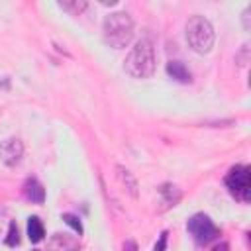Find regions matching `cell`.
Returning a JSON list of instances; mask_svg holds the SVG:
<instances>
[{"instance_id":"obj_1","label":"cell","mask_w":251,"mask_h":251,"mask_svg":"<svg viewBox=\"0 0 251 251\" xmlns=\"http://www.w3.org/2000/svg\"><path fill=\"white\" fill-rule=\"evenodd\" d=\"M124 69L133 78H149L157 69L155 47L149 39H139L124 61Z\"/></svg>"},{"instance_id":"obj_2","label":"cell","mask_w":251,"mask_h":251,"mask_svg":"<svg viewBox=\"0 0 251 251\" xmlns=\"http://www.w3.org/2000/svg\"><path fill=\"white\" fill-rule=\"evenodd\" d=\"M104 41L114 49H124L133 39V20L127 12H112L102 24Z\"/></svg>"},{"instance_id":"obj_3","label":"cell","mask_w":251,"mask_h":251,"mask_svg":"<svg viewBox=\"0 0 251 251\" xmlns=\"http://www.w3.org/2000/svg\"><path fill=\"white\" fill-rule=\"evenodd\" d=\"M186 41H188V47L194 51V53H208L212 47H214V27L212 24L204 18V16H190L188 22H186Z\"/></svg>"},{"instance_id":"obj_4","label":"cell","mask_w":251,"mask_h":251,"mask_svg":"<svg viewBox=\"0 0 251 251\" xmlns=\"http://www.w3.org/2000/svg\"><path fill=\"white\" fill-rule=\"evenodd\" d=\"M224 182L235 200H239L243 204H247L251 200V169L247 165H233L227 171Z\"/></svg>"},{"instance_id":"obj_5","label":"cell","mask_w":251,"mask_h":251,"mask_svg":"<svg viewBox=\"0 0 251 251\" xmlns=\"http://www.w3.org/2000/svg\"><path fill=\"white\" fill-rule=\"evenodd\" d=\"M186 229L192 235V239L196 241V245H206L220 235V227L210 220L208 214H202V212L188 218Z\"/></svg>"},{"instance_id":"obj_6","label":"cell","mask_w":251,"mask_h":251,"mask_svg":"<svg viewBox=\"0 0 251 251\" xmlns=\"http://www.w3.org/2000/svg\"><path fill=\"white\" fill-rule=\"evenodd\" d=\"M24 157V143L18 137H8L0 143V161L6 167H16L22 163Z\"/></svg>"},{"instance_id":"obj_7","label":"cell","mask_w":251,"mask_h":251,"mask_svg":"<svg viewBox=\"0 0 251 251\" xmlns=\"http://www.w3.org/2000/svg\"><path fill=\"white\" fill-rule=\"evenodd\" d=\"M47 249L49 251H80V241H78V237L57 231L49 237Z\"/></svg>"},{"instance_id":"obj_8","label":"cell","mask_w":251,"mask_h":251,"mask_svg":"<svg viewBox=\"0 0 251 251\" xmlns=\"http://www.w3.org/2000/svg\"><path fill=\"white\" fill-rule=\"evenodd\" d=\"M22 190H24V196H25L31 204H43V202H45V188H43V184H41L37 178H33V176L25 178Z\"/></svg>"},{"instance_id":"obj_9","label":"cell","mask_w":251,"mask_h":251,"mask_svg":"<svg viewBox=\"0 0 251 251\" xmlns=\"http://www.w3.org/2000/svg\"><path fill=\"white\" fill-rule=\"evenodd\" d=\"M167 75H169L173 80L182 82V84L192 82L190 71H188V69L184 67V63H180V61H169V63H167Z\"/></svg>"},{"instance_id":"obj_10","label":"cell","mask_w":251,"mask_h":251,"mask_svg":"<svg viewBox=\"0 0 251 251\" xmlns=\"http://www.w3.org/2000/svg\"><path fill=\"white\" fill-rule=\"evenodd\" d=\"M159 194L163 196V204H165V206H163V210L176 206V204L180 202V198H182V192H180L175 184H171V182L161 184V186H159Z\"/></svg>"},{"instance_id":"obj_11","label":"cell","mask_w":251,"mask_h":251,"mask_svg":"<svg viewBox=\"0 0 251 251\" xmlns=\"http://www.w3.org/2000/svg\"><path fill=\"white\" fill-rule=\"evenodd\" d=\"M45 235V227H43V222L37 218V216H29L27 218V237L31 243H39Z\"/></svg>"},{"instance_id":"obj_12","label":"cell","mask_w":251,"mask_h":251,"mask_svg":"<svg viewBox=\"0 0 251 251\" xmlns=\"http://www.w3.org/2000/svg\"><path fill=\"white\" fill-rule=\"evenodd\" d=\"M116 171H118V178H120V182L126 186V190H127L133 198H137V180H135V176H133L127 169H124V167H116Z\"/></svg>"},{"instance_id":"obj_13","label":"cell","mask_w":251,"mask_h":251,"mask_svg":"<svg viewBox=\"0 0 251 251\" xmlns=\"http://www.w3.org/2000/svg\"><path fill=\"white\" fill-rule=\"evenodd\" d=\"M86 2L84 0H71V2H59V8L69 12L71 16H80L84 10H86Z\"/></svg>"},{"instance_id":"obj_14","label":"cell","mask_w":251,"mask_h":251,"mask_svg":"<svg viewBox=\"0 0 251 251\" xmlns=\"http://www.w3.org/2000/svg\"><path fill=\"white\" fill-rule=\"evenodd\" d=\"M4 243H6L8 247H16V245H20V229H18V224H16L14 220H12L10 226H8V233H6Z\"/></svg>"},{"instance_id":"obj_15","label":"cell","mask_w":251,"mask_h":251,"mask_svg":"<svg viewBox=\"0 0 251 251\" xmlns=\"http://www.w3.org/2000/svg\"><path fill=\"white\" fill-rule=\"evenodd\" d=\"M61 220H63L67 226H71L78 235H82V224H80V220H78L75 214H63V216H61Z\"/></svg>"},{"instance_id":"obj_16","label":"cell","mask_w":251,"mask_h":251,"mask_svg":"<svg viewBox=\"0 0 251 251\" xmlns=\"http://www.w3.org/2000/svg\"><path fill=\"white\" fill-rule=\"evenodd\" d=\"M235 63H237L239 67H245V65L249 63V45H247V43L241 45L239 53H235Z\"/></svg>"},{"instance_id":"obj_17","label":"cell","mask_w":251,"mask_h":251,"mask_svg":"<svg viewBox=\"0 0 251 251\" xmlns=\"http://www.w3.org/2000/svg\"><path fill=\"white\" fill-rule=\"evenodd\" d=\"M167 231H163L161 235H159V241L155 243V247H153V251H165V247H167Z\"/></svg>"},{"instance_id":"obj_18","label":"cell","mask_w":251,"mask_h":251,"mask_svg":"<svg viewBox=\"0 0 251 251\" xmlns=\"http://www.w3.org/2000/svg\"><path fill=\"white\" fill-rule=\"evenodd\" d=\"M124 251H137V243H135L133 239H127V241L124 243Z\"/></svg>"},{"instance_id":"obj_19","label":"cell","mask_w":251,"mask_h":251,"mask_svg":"<svg viewBox=\"0 0 251 251\" xmlns=\"http://www.w3.org/2000/svg\"><path fill=\"white\" fill-rule=\"evenodd\" d=\"M210 251H229V245H227L226 241H220V243H216Z\"/></svg>"},{"instance_id":"obj_20","label":"cell","mask_w":251,"mask_h":251,"mask_svg":"<svg viewBox=\"0 0 251 251\" xmlns=\"http://www.w3.org/2000/svg\"><path fill=\"white\" fill-rule=\"evenodd\" d=\"M249 14H251V8H245V12H243V27L245 29H249Z\"/></svg>"},{"instance_id":"obj_21","label":"cell","mask_w":251,"mask_h":251,"mask_svg":"<svg viewBox=\"0 0 251 251\" xmlns=\"http://www.w3.org/2000/svg\"><path fill=\"white\" fill-rule=\"evenodd\" d=\"M33 251H41V249H33Z\"/></svg>"}]
</instances>
